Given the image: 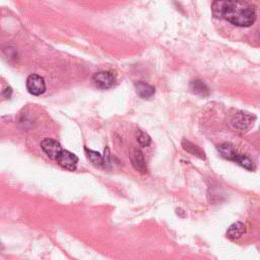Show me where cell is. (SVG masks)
I'll use <instances>...</instances> for the list:
<instances>
[{
    "instance_id": "8fae6325",
    "label": "cell",
    "mask_w": 260,
    "mask_h": 260,
    "mask_svg": "<svg viewBox=\"0 0 260 260\" xmlns=\"http://www.w3.org/2000/svg\"><path fill=\"white\" fill-rule=\"evenodd\" d=\"M182 146H183V148L187 152H189V153H191L193 155H196V157H198L199 159H201V160L205 159V154H204L203 150L200 147H198L197 145L193 144L192 142H190V141H188L186 139H183V141H182Z\"/></svg>"
},
{
    "instance_id": "6da1fadb",
    "label": "cell",
    "mask_w": 260,
    "mask_h": 260,
    "mask_svg": "<svg viewBox=\"0 0 260 260\" xmlns=\"http://www.w3.org/2000/svg\"><path fill=\"white\" fill-rule=\"evenodd\" d=\"M213 15L226 19L240 28H248L256 19L254 6L243 0H215L212 4Z\"/></svg>"
},
{
    "instance_id": "8992f818",
    "label": "cell",
    "mask_w": 260,
    "mask_h": 260,
    "mask_svg": "<svg viewBox=\"0 0 260 260\" xmlns=\"http://www.w3.org/2000/svg\"><path fill=\"white\" fill-rule=\"evenodd\" d=\"M129 159H130V162H131L132 167L136 171H138L140 173H145L146 172L147 166H146L144 155H143L141 150H139L137 148H133V149L130 150Z\"/></svg>"
},
{
    "instance_id": "5bb4252c",
    "label": "cell",
    "mask_w": 260,
    "mask_h": 260,
    "mask_svg": "<svg viewBox=\"0 0 260 260\" xmlns=\"http://www.w3.org/2000/svg\"><path fill=\"white\" fill-rule=\"evenodd\" d=\"M87 153H88V158L90 159V161L96 165V166H102L104 164V159L102 155L94 150H88L87 149Z\"/></svg>"
},
{
    "instance_id": "7c38bea8",
    "label": "cell",
    "mask_w": 260,
    "mask_h": 260,
    "mask_svg": "<svg viewBox=\"0 0 260 260\" xmlns=\"http://www.w3.org/2000/svg\"><path fill=\"white\" fill-rule=\"evenodd\" d=\"M190 88L193 91V93L200 95V96H207L210 94V90L209 87H207L202 81L196 80V81H192L190 84Z\"/></svg>"
},
{
    "instance_id": "5b68a950",
    "label": "cell",
    "mask_w": 260,
    "mask_h": 260,
    "mask_svg": "<svg viewBox=\"0 0 260 260\" xmlns=\"http://www.w3.org/2000/svg\"><path fill=\"white\" fill-rule=\"evenodd\" d=\"M41 147L43 149V151L48 155V157L51 160H56L57 157L59 155V153L62 150L61 144L54 140V139H51V138H46L41 142Z\"/></svg>"
},
{
    "instance_id": "3957f363",
    "label": "cell",
    "mask_w": 260,
    "mask_h": 260,
    "mask_svg": "<svg viewBox=\"0 0 260 260\" xmlns=\"http://www.w3.org/2000/svg\"><path fill=\"white\" fill-rule=\"evenodd\" d=\"M27 89L34 96H41L46 91V84L43 77L38 74H31L27 80Z\"/></svg>"
},
{
    "instance_id": "9c48e42d",
    "label": "cell",
    "mask_w": 260,
    "mask_h": 260,
    "mask_svg": "<svg viewBox=\"0 0 260 260\" xmlns=\"http://www.w3.org/2000/svg\"><path fill=\"white\" fill-rule=\"evenodd\" d=\"M218 150L221 153L222 157L228 161H232L234 162L235 159L237 158V155L239 154L236 150V148L234 147L232 144L230 143H222L218 146Z\"/></svg>"
},
{
    "instance_id": "ba28073f",
    "label": "cell",
    "mask_w": 260,
    "mask_h": 260,
    "mask_svg": "<svg viewBox=\"0 0 260 260\" xmlns=\"http://www.w3.org/2000/svg\"><path fill=\"white\" fill-rule=\"evenodd\" d=\"M245 225L241 222L234 223L233 225L230 226L229 230L227 231V236L229 239L235 241L238 240L243 236V234L245 233Z\"/></svg>"
},
{
    "instance_id": "277c9868",
    "label": "cell",
    "mask_w": 260,
    "mask_h": 260,
    "mask_svg": "<svg viewBox=\"0 0 260 260\" xmlns=\"http://www.w3.org/2000/svg\"><path fill=\"white\" fill-rule=\"evenodd\" d=\"M55 161L61 168L67 171H74L76 169L77 163H79V159H77L75 154L64 149L61 150Z\"/></svg>"
},
{
    "instance_id": "7a4b0ae2",
    "label": "cell",
    "mask_w": 260,
    "mask_h": 260,
    "mask_svg": "<svg viewBox=\"0 0 260 260\" xmlns=\"http://www.w3.org/2000/svg\"><path fill=\"white\" fill-rule=\"evenodd\" d=\"M93 83L98 89L108 90L115 84V77L110 71H99L93 75Z\"/></svg>"
},
{
    "instance_id": "30bf717a",
    "label": "cell",
    "mask_w": 260,
    "mask_h": 260,
    "mask_svg": "<svg viewBox=\"0 0 260 260\" xmlns=\"http://www.w3.org/2000/svg\"><path fill=\"white\" fill-rule=\"evenodd\" d=\"M135 89L138 96L142 99H150L155 94V88L144 82H137Z\"/></svg>"
},
{
    "instance_id": "9a60e30c",
    "label": "cell",
    "mask_w": 260,
    "mask_h": 260,
    "mask_svg": "<svg viewBox=\"0 0 260 260\" xmlns=\"http://www.w3.org/2000/svg\"><path fill=\"white\" fill-rule=\"evenodd\" d=\"M137 141L138 143L143 146V147H146V146H149L150 143H151V138L148 134L142 132V131H139L137 132Z\"/></svg>"
},
{
    "instance_id": "4fadbf2b",
    "label": "cell",
    "mask_w": 260,
    "mask_h": 260,
    "mask_svg": "<svg viewBox=\"0 0 260 260\" xmlns=\"http://www.w3.org/2000/svg\"><path fill=\"white\" fill-rule=\"evenodd\" d=\"M235 163H237L238 165H240L241 167H243L244 169L248 170V171H254L255 170V166L253 164V162L245 157V155H242V154H238L237 158L235 159V161H234Z\"/></svg>"
},
{
    "instance_id": "52a82bcc",
    "label": "cell",
    "mask_w": 260,
    "mask_h": 260,
    "mask_svg": "<svg viewBox=\"0 0 260 260\" xmlns=\"http://www.w3.org/2000/svg\"><path fill=\"white\" fill-rule=\"evenodd\" d=\"M252 120H253V118L250 114L241 111L233 116V118L231 119V123L234 128L239 129V130H241V131H244V130H246L251 125Z\"/></svg>"
}]
</instances>
